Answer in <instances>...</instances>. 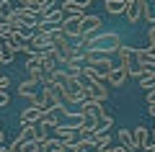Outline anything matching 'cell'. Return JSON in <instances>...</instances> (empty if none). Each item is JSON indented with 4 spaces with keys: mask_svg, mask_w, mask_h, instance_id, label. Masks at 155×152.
<instances>
[{
    "mask_svg": "<svg viewBox=\"0 0 155 152\" xmlns=\"http://www.w3.org/2000/svg\"><path fill=\"white\" fill-rule=\"evenodd\" d=\"M122 36L116 31H101L96 34V36L85 39V41H80V49H85V52H93L96 57H109L114 54V52H119V47H122Z\"/></svg>",
    "mask_w": 155,
    "mask_h": 152,
    "instance_id": "1",
    "label": "cell"
},
{
    "mask_svg": "<svg viewBox=\"0 0 155 152\" xmlns=\"http://www.w3.org/2000/svg\"><path fill=\"white\" fill-rule=\"evenodd\" d=\"M116 54H119V62H116V65L124 67L129 77H140V72H142V65L137 62V49L129 47V44H122Z\"/></svg>",
    "mask_w": 155,
    "mask_h": 152,
    "instance_id": "2",
    "label": "cell"
},
{
    "mask_svg": "<svg viewBox=\"0 0 155 152\" xmlns=\"http://www.w3.org/2000/svg\"><path fill=\"white\" fill-rule=\"evenodd\" d=\"M101 26H104V21H101L98 16L85 13V16H83V23H80V41H85V39H91V36H96V34H101Z\"/></svg>",
    "mask_w": 155,
    "mask_h": 152,
    "instance_id": "3",
    "label": "cell"
},
{
    "mask_svg": "<svg viewBox=\"0 0 155 152\" xmlns=\"http://www.w3.org/2000/svg\"><path fill=\"white\" fill-rule=\"evenodd\" d=\"M145 8H147V0H127V11H124V18L127 23H140L145 18Z\"/></svg>",
    "mask_w": 155,
    "mask_h": 152,
    "instance_id": "4",
    "label": "cell"
},
{
    "mask_svg": "<svg viewBox=\"0 0 155 152\" xmlns=\"http://www.w3.org/2000/svg\"><path fill=\"white\" fill-rule=\"evenodd\" d=\"M80 23H83V16H67L65 23H62V34H65L67 39L80 41Z\"/></svg>",
    "mask_w": 155,
    "mask_h": 152,
    "instance_id": "5",
    "label": "cell"
},
{
    "mask_svg": "<svg viewBox=\"0 0 155 152\" xmlns=\"http://www.w3.org/2000/svg\"><path fill=\"white\" fill-rule=\"evenodd\" d=\"M88 5H91V0H65L60 5V11L65 13V18L67 16H85V11H88Z\"/></svg>",
    "mask_w": 155,
    "mask_h": 152,
    "instance_id": "6",
    "label": "cell"
},
{
    "mask_svg": "<svg viewBox=\"0 0 155 152\" xmlns=\"http://www.w3.org/2000/svg\"><path fill=\"white\" fill-rule=\"evenodd\" d=\"M13 18H16L21 26H26V28H34L36 31V23H39V16H34V13H28L26 8H21V5H16L13 8Z\"/></svg>",
    "mask_w": 155,
    "mask_h": 152,
    "instance_id": "7",
    "label": "cell"
},
{
    "mask_svg": "<svg viewBox=\"0 0 155 152\" xmlns=\"http://www.w3.org/2000/svg\"><path fill=\"white\" fill-rule=\"evenodd\" d=\"M78 126L80 124H57L54 126V139H60V142L78 139Z\"/></svg>",
    "mask_w": 155,
    "mask_h": 152,
    "instance_id": "8",
    "label": "cell"
},
{
    "mask_svg": "<svg viewBox=\"0 0 155 152\" xmlns=\"http://www.w3.org/2000/svg\"><path fill=\"white\" fill-rule=\"evenodd\" d=\"M34 47V52L36 54H44V52H49V49H54V44H52V36H47V34H36L34 31V36L28 39Z\"/></svg>",
    "mask_w": 155,
    "mask_h": 152,
    "instance_id": "9",
    "label": "cell"
},
{
    "mask_svg": "<svg viewBox=\"0 0 155 152\" xmlns=\"http://www.w3.org/2000/svg\"><path fill=\"white\" fill-rule=\"evenodd\" d=\"M41 116H44V111L39 108V106H28V108H23L21 111V126L23 124H41Z\"/></svg>",
    "mask_w": 155,
    "mask_h": 152,
    "instance_id": "10",
    "label": "cell"
},
{
    "mask_svg": "<svg viewBox=\"0 0 155 152\" xmlns=\"http://www.w3.org/2000/svg\"><path fill=\"white\" fill-rule=\"evenodd\" d=\"M39 88H41V85H36V82H31V80H23L21 85L16 88V90H18V95H21V98H28V101H36V98H39V93H41Z\"/></svg>",
    "mask_w": 155,
    "mask_h": 152,
    "instance_id": "11",
    "label": "cell"
},
{
    "mask_svg": "<svg viewBox=\"0 0 155 152\" xmlns=\"http://www.w3.org/2000/svg\"><path fill=\"white\" fill-rule=\"evenodd\" d=\"M106 80H109L111 85H116V88H122L124 82L129 80V75H127V70H124V67H119V65H116L114 70L109 72V77H106Z\"/></svg>",
    "mask_w": 155,
    "mask_h": 152,
    "instance_id": "12",
    "label": "cell"
},
{
    "mask_svg": "<svg viewBox=\"0 0 155 152\" xmlns=\"http://www.w3.org/2000/svg\"><path fill=\"white\" fill-rule=\"evenodd\" d=\"M140 88L142 90H153L155 88V70H150V67H142V72H140Z\"/></svg>",
    "mask_w": 155,
    "mask_h": 152,
    "instance_id": "13",
    "label": "cell"
},
{
    "mask_svg": "<svg viewBox=\"0 0 155 152\" xmlns=\"http://www.w3.org/2000/svg\"><path fill=\"white\" fill-rule=\"evenodd\" d=\"M132 139H134V147H137V150H145V144H147V142H150V131L145 129L142 124H140L137 129L132 131Z\"/></svg>",
    "mask_w": 155,
    "mask_h": 152,
    "instance_id": "14",
    "label": "cell"
},
{
    "mask_svg": "<svg viewBox=\"0 0 155 152\" xmlns=\"http://www.w3.org/2000/svg\"><path fill=\"white\" fill-rule=\"evenodd\" d=\"M91 95H93L98 103H106V101H109V90H106L104 80L101 82H91Z\"/></svg>",
    "mask_w": 155,
    "mask_h": 152,
    "instance_id": "15",
    "label": "cell"
},
{
    "mask_svg": "<svg viewBox=\"0 0 155 152\" xmlns=\"http://www.w3.org/2000/svg\"><path fill=\"white\" fill-rule=\"evenodd\" d=\"M16 139H21L23 144H31V142H36V124H23L21 134H18Z\"/></svg>",
    "mask_w": 155,
    "mask_h": 152,
    "instance_id": "16",
    "label": "cell"
},
{
    "mask_svg": "<svg viewBox=\"0 0 155 152\" xmlns=\"http://www.w3.org/2000/svg\"><path fill=\"white\" fill-rule=\"evenodd\" d=\"M124 11H127V0H106V13L124 16Z\"/></svg>",
    "mask_w": 155,
    "mask_h": 152,
    "instance_id": "17",
    "label": "cell"
},
{
    "mask_svg": "<svg viewBox=\"0 0 155 152\" xmlns=\"http://www.w3.org/2000/svg\"><path fill=\"white\" fill-rule=\"evenodd\" d=\"M85 144H93V147H98V150H104V147H111V134H91Z\"/></svg>",
    "mask_w": 155,
    "mask_h": 152,
    "instance_id": "18",
    "label": "cell"
},
{
    "mask_svg": "<svg viewBox=\"0 0 155 152\" xmlns=\"http://www.w3.org/2000/svg\"><path fill=\"white\" fill-rule=\"evenodd\" d=\"M119 147H124V150H134V139H132V131L129 129H119Z\"/></svg>",
    "mask_w": 155,
    "mask_h": 152,
    "instance_id": "19",
    "label": "cell"
},
{
    "mask_svg": "<svg viewBox=\"0 0 155 152\" xmlns=\"http://www.w3.org/2000/svg\"><path fill=\"white\" fill-rule=\"evenodd\" d=\"M44 67V57L41 54H31L26 60V72H36V70H41Z\"/></svg>",
    "mask_w": 155,
    "mask_h": 152,
    "instance_id": "20",
    "label": "cell"
},
{
    "mask_svg": "<svg viewBox=\"0 0 155 152\" xmlns=\"http://www.w3.org/2000/svg\"><path fill=\"white\" fill-rule=\"evenodd\" d=\"M57 114H60V111H44V116H41V124H44L47 129H54V126L60 124V119H57Z\"/></svg>",
    "mask_w": 155,
    "mask_h": 152,
    "instance_id": "21",
    "label": "cell"
},
{
    "mask_svg": "<svg viewBox=\"0 0 155 152\" xmlns=\"http://www.w3.org/2000/svg\"><path fill=\"white\" fill-rule=\"evenodd\" d=\"M111 124H114V119H111L109 114L104 116V119L96 124V134H109V129H111Z\"/></svg>",
    "mask_w": 155,
    "mask_h": 152,
    "instance_id": "22",
    "label": "cell"
},
{
    "mask_svg": "<svg viewBox=\"0 0 155 152\" xmlns=\"http://www.w3.org/2000/svg\"><path fill=\"white\" fill-rule=\"evenodd\" d=\"M11 16H13V5L8 3V0H0V18H3V21H8Z\"/></svg>",
    "mask_w": 155,
    "mask_h": 152,
    "instance_id": "23",
    "label": "cell"
},
{
    "mask_svg": "<svg viewBox=\"0 0 155 152\" xmlns=\"http://www.w3.org/2000/svg\"><path fill=\"white\" fill-rule=\"evenodd\" d=\"M8 152H28V144H23L21 139H13L8 144Z\"/></svg>",
    "mask_w": 155,
    "mask_h": 152,
    "instance_id": "24",
    "label": "cell"
},
{
    "mask_svg": "<svg viewBox=\"0 0 155 152\" xmlns=\"http://www.w3.org/2000/svg\"><path fill=\"white\" fill-rule=\"evenodd\" d=\"M49 139V129L44 124H36V142H47Z\"/></svg>",
    "mask_w": 155,
    "mask_h": 152,
    "instance_id": "25",
    "label": "cell"
},
{
    "mask_svg": "<svg viewBox=\"0 0 155 152\" xmlns=\"http://www.w3.org/2000/svg\"><path fill=\"white\" fill-rule=\"evenodd\" d=\"M13 57H16V54H13V52H11V49H3V52H0V67H3V65H11V62H13Z\"/></svg>",
    "mask_w": 155,
    "mask_h": 152,
    "instance_id": "26",
    "label": "cell"
},
{
    "mask_svg": "<svg viewBox=\"0 0 155 152\" xmlns=\"http://www.w3.org/2000/svg\"><path fill=\"white\" fill-rule=\"evenodd\" d=\"M142 21H150V26H155V5H150L147 3V8H145V18Z\"/></svg>",
    "mask_w": 155,
    "mask_h": 152,
    "instance_id": "27",
    "label": "cell"
},
{
    "mask_svg": "<svg viewBox=\"0 0 155 152\" xmlns=\"http://www.w3.org/2000/svg\"><path fill=\"white\" fill-rule=\"evenodd\" d=\"M28 152H47V144L44 142H31L28 144Z\"/></svg>",
    "mask_w": 155,
    "mask_h": 152,
    "instance_id": "28",
    "label": "cell"
},
{
    "mask_svg": "<svg viewBox=\"0 0 155 152\" xmlns=\"http://www.w3.org/2000/svg\"><path fill=\"white\" fill-rule=\"evenodd\" d=\"M8 103H11V95H8V90H0V108H5Z\"/></svg>",
    "mask_w": 155,
    "mask_h": 152,
    "instance_id": "29",
    "label": "cell"
},
{
    "mask_svg": "<svg viewBox=\"0 0 155 152\" xmlns=\"http://www.w3.org/2000/svg\"><path fill=\"white\" fill-rule=\"evenodd\" d=\"M8 85H11V77H8V75H0V90H8Z\"/></svg>",
    "mask_w": 155,
    "mask_h": 152,
    "instance_id": "30",
    "label": "cell"
},
{
    "mask_svg": "<svg viewBox=\"0 0 155 152\" xmlns=\"http://www.w3.org/2000/svg\"><path fill=\"white\" fill-rule=\"evenodd\" d=\"M21 52H26L28 57H31V54H36V52H34V47H31V41H26V44H23V49H21Z\"/></svg>",
    "mask_w": 155,
    "mask_h": 152,
    "instance_id": "31",
    "label": "cell"
},
{
    "mask_svg": "<svg viewBox=\"0 0 155 152\" xmlns=\"http://www.w3.org/2000/svg\"><path fill=\"white\" fill-rule=\"evenodd\" d=\"M147 111H150V116H155V103H150V106H147Z\"/></svg>",
    "mask_w": 155,
    "mask_h": 152,
    "instance_id": "32",
    "label": "cell"
},
{
    "mask_svg": "<svg viewBox=\"0 0 155 152\" xmlns=\"http://www.w3.org/2000/svg\"><path fill=\"white\" fill-rule=\"evenodd\" d=\"M0 152H8V147H5V144H3V147H0Z\"/></svg>",
    "mask_w": 155,
    "mask_h": 152,
    "instance_id": "33",
    "label": "cell"
},
{
    "mask_svg": "<svg viewBox=\"0 0 155 152\" xmlns=\"http://www.w3.org/2000/svg\"><path fill=\"white\" fill-rule=\"evenodd\" d=\"M78 152H88V150H78Z\"/></svg>",
    "mask_w": 155,
    "mask_h": 152,
    "instance_id": "34",
    "label": "cell"
}]
</instances>
